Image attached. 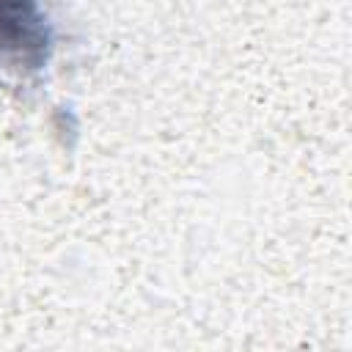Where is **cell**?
<instances>
[{
  "instance_id": "obj_1",
  "label": "cell",
  "mask_w": 352,
  "mask_h": 352,
  "mask_svg": "<svg viewBox=\"0 0 352 352\" xmlns=\"http://www.w3.org/2000/svg\"><path fill=\"white\" fill-rule=\"evenodd\" d=\"M55 52L41 0H0V85H38Z\"/></svg>"
}]
</instances>
